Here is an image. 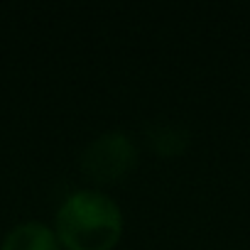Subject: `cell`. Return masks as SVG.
<instances>
[{
	"label": "cell",
	"mask_w": 250,
	"mask_h": 250,
	"mask_svg": "<svg viewBox=\"0 0 250 250\" xmlns=\"http://www.w3.org/2000/svg\"><path fill=\"white\" fill-rule=\"evenodd\" d=\"M54 233L64 250H113L123 235V211L105 191L79 189L57 208Z\"/></svg>",
	"instance_id": "6da1fadb"
},
{
	"label": "cell",
	"mask_w": 250,
	"mask_h": 250,
	"mask_svg": "<svg viewBox=\"0 0 250 250\" xmlns=\"http://www.w3.org/2000/svg\"><path fill=\"white\" fill-rule=\"evenodd\" d=\"M138 165V147L123 130H105L93 138L79 160L81 174L93 184H115Z\"/></svg>",
	"instance_id": "7a4b0ae2"
},
{
	"label": "cell",
	"mask_w": 250,
	"mask_h": 250,
	"mask_svg": "<svg viewBox=\"0 0 250 250\" xmlns=\"http://www.w3.org/2000/svg\"><path fill=\"white\" fill-rule=\"evenodd\" d=\"M147 145L150 150L162 157V160H174V157H182L189 145H191V133L179 123H169V120H160V123H152L147 133Z\"/></svg>",
	"instance_id": "3957f363"
},
{
	"label": "cell",
	"mask_w": 250,
	"mask_h": 250,
	"mask_svg": "<svg viewBox=\"0 0 250 250\" xmlns=\"http://www.w3.org/2000/svg\"><path fill=\"white\" fill-rule=\"evenodd\" d=\"M0 250H62L54 228L40 221H25L8 230Z\"/></svg>",
	"instance_id": "277c9868"
}]
</instances>
